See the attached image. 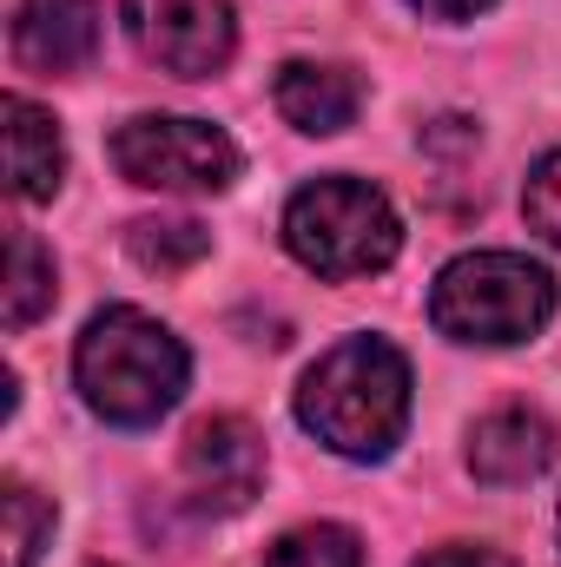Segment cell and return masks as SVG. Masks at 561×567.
Masks as SVG:
<instances>
[{
  "label": "cell",
  "instance_id": "11",
  "mask_svg": "<svg viewBox=\"0 0 561 567\" xmlns=\"http://www.w3.org/2000/svg\"><path fill=\"white\" fill-rule=\"evenodd\" d=\"M278 113L297 126V133H317V140H330V133H344L350 120H357V106H364V86L344 73V66H324V60H290L278 73Z\"/></svg>",
  "mask_w": 561,
  "mask_h": 567
},
{
  "label": "cell",
  "instance_id": "17",
  "mask_svg": "<svg viewBox=\"0 0 561 567\" xmlns=\"http://www.w3.org/2000/svg\"><path fill=\"white\" fill-rule=\"evenodd\" d=\"M417 567H516V561H509V555H496V548H469V542H456V548L422 555Z\"/></svg>",
  "mask_w": 561,
  "mask_h": 567
},
{
  "label": "cell",
  "instance_id": "8",
  "mask_svg": "<svg viewBox=\"0 0 561 567\" xmlns=\"http://www.w3.org/2000/svg\"><path fill=\"white\" fill-rule=\"evenodd\" d=\"M100 53V0H20L13 60L33 73H80Z\"/></svg>",
  "mask_w": 561,
  "mask_h": 567
},
{
  "label": "cell",
  "instance_id": "12",
  "mask_svg": "<svg viewBox=\"0 0 561 567\" xmlns=\"http://www.w3.org/2000/svg\"><path fill=\"white\" fill-rule=\"evenodd\" d=\"M126 251H133V265L172 278V271H192V265L212 251V231L192 225V218H140V225L126 231Z\"/></svg>",
  "mask_w": 561,
  "mask_h": 567
},
{
  "label": "cell",
  "instance_id": "1",
  "mask_svg": "<svg viewBox=\"0 0 561 567\" xmlns=\"http://www.w3.org/2000/svg\"><path fill=\"white\" fill-rule=\"evenodd\" d=\"M297 423L350 462H384L410 429V363L384 337L324 350L297 383Z\"/></svg>",
  "mask_w": 561,
  "mask_h": 567
},
{
  "label": "cell",
  "instance_id": "6",
  "mask_svg": "<svg viewBox=\"0 0 561 567\" xmlns=\"http://www.w3.org/2000/svg\"><path fill=\"white\" fill-rule=\"evenodd\" d=\"M126 33L152 66L178 80H212L232 60V0H120Z\"/></svg>",
  "mask_w": 561,
  "mask_h": 567
},
{
  "label": "cell",
  "instance_id": "5",
  "mask_svg": "<svg viewBox=\"0 0 561 567\" xmlns=\"http://www.w3.org/2000/svg\"><path fill=\"white\" fill-rule=\"evenodd\" d=\"M113 165L145 192H225L238 178V145L212 120L140 113L113 133Z\"/></svg>",
  "mask_w": 561,
  "mask_h": 567
},
{
  "label": "cell",
  "instance_id": "18",
  "mask_svg": "<svg viewBox=\"0 0 561 567\" xmlns=\"http://www.w3.org/2000/svg\"><path fill=\"white\" fill-rule=\"evenodd\" d=\"M417 13H429V20H476L489 0H410Z\"/></svg>",
  "mask_w": 561,
  "mask_h": 567
},
{
  "label": "cell",
  "instance_id": "3",
  "mask_svg": "<svg viewBox=\"0 0 561 567\" xmlns=\"http://www.w3.org/2000/svg\"><path fill=\"white\" fill-rule=\"evenodd\" d=\"M284 251L317 278H370L404 251V218L364 178H317L284 205Z\"/></svg>",
  "mask_w": 561,
  "mask_h": 567
},
{
  "label": "cell",
  "instance_id": "4",
  "mask_svg": "<svg viewBox=\"0 0 561 567\" xmlns=\"http://www.w3.org/2000/svg\"><path fill=\"white\" fill-rule=\"evenodd\" d=\"M555 317V278L516 251H469L442 265L429 290V323L456 343H529Z\"/></svg>",
  "mask_w": 561,
  "mask_h": 567
},
{
  "label": "cell",
  "instance_id": "15",
  "mask_svg": "<svg viewBox=\"0 0 561 567\" xmlns=\"http://www.w3.org/2000/svg\"><path fill=\"white\" fill-rule=\"evenodd\" d=\"M265 567H364V548H357V535H350V528H337V522H317V528H297V535H284Z\"/></svg>",
  "mask_w": 561,
  "mask_h": 567
},
{
  "label": "cell",
  "instance_id": "10",
  "mask_svg": "<svg viewBox=\"0 0 561 567\" xmlns=\"http://www.w3.org/2000/svg\"><path fill=\"white\" fill-rule=\"evenodd\" d=\"M0 120H7V192H13L20 205L53 198L60 178H67V145H60L53 113H40L33 100L7 93V100H0Z\"/></svg>",
  "mask_w": 561,
  "mask_h": 567
},
{
  "label": "cell",
  "instance_id": "14",
  "mask_svg": "<svg viewBox=\"0 0 561 567\" xmlns=\"http://www.w3.org/2000/svg\"><path fill=\"white\" fill-rule=\"evenodd\" d=\"M0 515H7V567H33L40 542L53 535V508H47L20 475H7V488H0Z\"/></svg>",
  "mask_w": 561,
  "mask_h": 567
},
{
  "label": "cell",
  "instance_id": "13",
  "mask_svg": "<svg viewBox=\"0 0 561 567\" xmlns=\"http://www.w3.org/2000/svg\"><path fill=\"white\" fill-rule=\"evenodd\" d=\"M53 303V258L40 251L33 231H13L7 238V330H27L40 310Z\"/></svg>",
  "mask_w": 561,
  "mask_h": 567
},
{
  "label": "cell",
  "instance_id": "16",
  "mask_svg": "<svg viewBox=\"0 0 561 567\" xmlns=\"http://www.w3.org/2000/svg\"><path fill=\"white\" fill-rule=\"evenodd\" d=\"M522 212H529V225L561 245V152H549L536 172H529V185H522Z\"/></svg>",
  "mask_w": 561,
  "mask_h": 567
},
{
  "label": "cell",
  "instance_id": "9",
  "mask_svg": "<svg viewBox=\"0 0 561 567\" xmlns=\"http://www.w3.org/2000/svg\"><path fill=\"white\" fill-rule=\"evenodd\" d=\"M555 462V429L536 410H496L469 429V468L489 488H522Z\"/></svg>",
  "mask_w": 561,
  "mask_h": 567
},
{
  "label": "cell",
  "instance_id": "2",
  "mask_svg": "<svg viewBox=\"0 0 561 567\" xmlns=\"http://www.w3.org/2000/svg\"><path fill=\"white\" fill-rule=\"evenodd\" d=\"M73 377H80V396L93 416L120 429H145L185 396L192 357L159 317H145L133 303H113L86 323V337L73 350Z\"/></svg>",
  "mask_w": 561,
  "mask_h": 567
},
{
  "label": "cell",
  "instance_id": "7",
  "mask_svg": "<svg viewBox=\"0 0 561 567\" xmlns=\"http://www.w3.org/2000/svg\"><path fill=\"white\" fill-rule=\"evenodd\" d=\"M185 488L198 515H238L265 488V442L245 416H205L185 435Z\"/></svg>",
  "mask_w": 561,
  "mask_h": 567
}]
</instances>
